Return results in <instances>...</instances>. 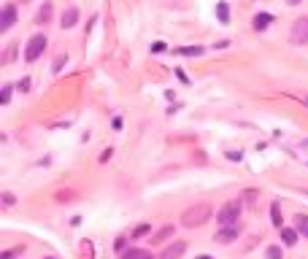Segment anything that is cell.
Here are the masks:
<instances>
[{"mask_svg": "<svg viewBox=\"0 0 308 259\" xmlns=\"http://www.w3.org/2000/svg\"><path fill=\"white\" fill-rule=\"evenodd\" d=\"M208 219H211V205H208V202H198L195 208L184 211L181 224H184V227H200V224H205Z\"/></svg>", "mask_w": 308, "mask_h": 259, "instance_id": "cell-1", "label": "cell"}, {"mask_svg": "<svg viewBox=\"0 0 308 259\" xmlns=\"http://www.w3.org/2000/svg\"><path fill=\"white\" fill-rule=\"evenodd\" d=\"M241 208H244V202L241 200L225 202V205L219 208V213H216V221H219L222 227H235L238 224V216H241Z\"/></svg>", "mask_w": 308, "mask_h": 259, "instance_id": "cell-2", "label": "cell"}, {"mask_svg": "<svg viewBox=\"0 0 308 259\" xmlns=\"http://www.w3.org/2000/svg\"><path fill=\"white\" fill-rule=\"evenodd\" d=\"M46 35H33V38H30V43H27V49H24V60H27V62H35V60L41 57L43 52H46Z\"/></svg>", "mask_w": 308, "mask_h": 259, "instance_id": "cell-3", "label": "cell"}, {"mask_svg": "<svg viewBox=\"0 0 308 259\" xmlns=\"http://www.w3.org/2000/svg\"><path fill=\"white\" fill-rule=\"evenodd\" d=\"M289 43H295V46H303V43H308V17L297 19V22L292 24Z\"/></svg>", "mask_w": 308, "mask_h": 259, "instance_id": "cell-4", "label": "cell"}, {"mask_svg": "<svg viewBox=\"0 0 308 259\" xmlns=\"http://www.w3.org/2000/svg\"><path fill=\"white\" fill-rule=\"evenodd\" d=\"M14 22H17V8L14 6H3V11H0V30H3V33L11 30Z\"/></svg>", "mask_w": 308, "mask_h": 259, "instance_id": "cell-5", "label": "cell"}, {"mask_svg": "<svg viewBox=\"0 0 308 259\" xmlns=\"http://www.w3.org/2000/svg\"><path fill=\"white\" fill-rule=\"evenodd\" d=\"M186 251V243L184 240H176L173 246H168L163 251V259H181V254Z\"/></svg>", "mask_w": 308, "mask_h": 259, "instance_id": "cell-6", "label": "cell"}, {"mask_svg": "<svg viewBox=\"0 0 308 259\" xmlns=\"http://www.w3.org/2000/svg\"><path fill=\"white\" fill-rule=\"evenodd\" d=\"M76 22H79V8L70 6L68 11L62 14V22H60V24H62L65 30H70V27H76Z\"/></svg>", "mask_w": 308, "mask_h": 259, "instance_id": "cell-7", "label": "cell"}, {"mask_svg": "<svg viewBox=\"0 0 308 259\" xmlns=\"http://www.w3.org/2000/svg\"><path fill=\"white\" fill-rule=\"evenodd\" d=\"M122 259H154V254L146 251V248H127L122 254Z\"/></svg>", "mask_w": 308, "mask_h": 259, "instance_id": "cell-8", "label": "cell"}, {"mask_svg": "<svg viewBox=\"0 0 308 259\" xmlns=\"http://www.w3.org/2000/svg\"><path fill=\"white\" fill-rule=\"evenodd\" d=\"M238 232H241L238 224H235V227H225V230L216 235V240H219V243H230V240H235V238H238Z\"/></svg>", "mask_w": 308, "mask_h": 259, "instance_id": "cell-9", "label": "cell"}, {"mask_svg": "<svg viewBox=\"0 0 308 259\" xmlns=\"http://www.w3.org/2000/svg\"><path fill=\"white\" fill-rule=\"evenodd\" d=\"M297 235H300L297 230L284 227V230H281V243H284V246H295V243H297Z\"/></svg>", "mask_w": 308, "mask_h": 259, "instance_id": "cell-10", "label": "cell"}, {"mask_svg": "<svg viewBox=\"0 0 308 259\" xmlns=\"http://www.w3.org/2000/svg\"><path fill=\"white\" fill-rule=\"evenodd\" d=\"M216 17H219V22H222V24L230 22V8H227L225 0H222V3H216Z\"/></svg>", "mask_w": 308, "mask_h": 259, "instance_id": "cell-11", "label": "cell"}, {"mask_svg": "<svg viewBox=\"0 0 308 259\" xmlns=\"http://www.w3.org/2000/svg\"><path fill=\"white\" fill-rule=\"evenodd\" d=\"M49 19H52V3H46V6L41 8V11L35 14V22H38V24H46Z\"/></svg>", "mask_w": 308, "mask_h": 259, "instance_id": "cell-12", "label": "cell"}, {"mask_svg": "<svg viewBox=\"0 0 308 259\" xmlns=\"http://www.w3.org/2000/svg\"><path fill=\"white\" fill-rule=\"evenodd\" d=\"M270 22H273L270 14H257V17H254V30H265Z\"/></svg>", "mask_w": 308, "mask_h": 259, "instance_id": "cell-13", "label": "cell"}, {"mask_svg": "<svg viewBox=\"0 0 308 259\" xmlns=\"http://www.w3.org/2000/svg\"><path fill=\"white\" fill-rule=\"evenodd\" d=\"M297 232H300V235L308 240V216H306V213H300V216H297Z\"/></svg>", "mask_w": 308, "mask_h": 259, "instance_id": "cell-14", "label": "cell"}, {"mask_svg": "<svg viewBox=\"0 0 308 259\" xmlns=\"http://www.w3.org/2000/svg\"><path fill=\"white\" fill-rule=\"evenodd\" d=\"M265 257L267 259H284V251H281V246H267Z\"/></svg>", "mask_w": 308, "mask_h": 259, "instance_id": "cell-15", "label": "cell"}, {"mask_svg": "<svg viewBox=\"0 0 308 259\" xmlns=\"http://www.w3.org/2000/svg\"><path fill=\"white\" fill-rule=\"evenodd\" d=\"M179 54H184V57H198V54H203V46H186V49H179Z\"/></svg>", "mask_w": 308, "mask_h": 259, "instance_id": "cell-16", "label": "cell"}, {"mask_svg": "<svg viewBox=\"0 0 308 259\" xmlns=\"http://www.w3.org/2000/svg\"><path fill=\"white\" fill-rule=\"evenodd\" d=\"M170 235H173V227H163V230H160L157 235L151 238V240H154V243H163L165 238H170Z\"/></svg>", "mask_w": 308, "mask_h": 259, "instance_id": "cell-17", "label": "cell"}, {"mask_svg": "<svg viewBox=\"0 0 308 259\" xmlns=\"http://www.w3.org/2000/svg\"><path fill=\"white\" fill-rule=\"evenodd\" d=\"M270 216H273V224L281 227V211H279V202H273L270 205Z\"/></svg>", "mask_w": 308, "mask_h": 259, "instance_id": "cell-18", "label": "cell"}, {"mask_svg": "<svg viewBox=\"0 0 308 259\" xmlns=\"http://www.w3.org/2000/svg\"><path fill=\"white\" fill-rule=\"evenodd\" d=\"M17 254H22V248H11V251H3V254H0V259H14Z\"/></svg>", "mask_w": 308, "mask_h": 259, "instance_id": "cell-19", "label": "cell"}, {"mask_svg": "<svg viewBox=\"0 0 308 259\" xmlns=\"http://www.w3.org/2000/svg\"><path fill=\"white\" fill-rule=\"evenodd\" d=\"M8 100H11V86H6V89H3V95H0V103L6 105Z\"/></svg>", "mask_w": 308, "mask_h": 259, "instance_id": "cell-20", "label": "cell"}, {"mask_svg": "<svg viewBox=\"0 0 308 259\" xmlns=\"http://www.w3.org/2000/svg\"><path fill=\"white\" fill-rule=\"evenodd\" d=\"M19 89H22V92H30V79H22V81H19Z\"/></svg>", "mask_w": 308, "mask_h": 259, "instance_id": "cell-21", "label": "cell"}, {"mask_svg": "<svg viewBox=\"0 0 308 259\" xmlns=\"http://www.w3.org/2000/svg\"><path fill=\"white\" fill-rule=\"evenodd\" d=\"M144 232H149V227H146V224H141V227H135V232H133V238H138V235H144Z\"/></svg>", "mask_w": 308, "mask_h": 259, "instance_id": "cell-22", "label": "cell"}, {"mask_svg": "<svg viewBox=\"0 0 308 259\" xmlns=\"http://www.w3.org/2000/svg\"><path fill=\"white\" fill-rule=\"evenodd\" d=\"M65 62H68V57H57V62H54V70H62Z\"/></svg>", "mask_w": 308, "mask_h": 259, "instance_id": "cell-23", "label": "cell"}, {"mask_svg": "<svg viewBox=\"0 0 308 259\" xmlns=\"http://www.w3.org/2000/svg\"><path fill=\"white\" fill-rule=\"evenodd\" d=\"M14 52H17V49H14V46H11V49H8V52H6V57H3V62H11V57H14Z\"/></svg>", "mask_w": 308, "mask_h": 259, "instance_id": "cell-24", "label": "cell"}, {"mask_svg": "<svg viewBox=\"0 0 308 259\" xmlns=\"http://www.w3.org/2000/svg\"><path fill=\"white\" fill-rule=\"evenodd\" d=\"M195 259H214V257H208V254H203V257H195Z\"/></svg>", "mask_w": 308, "mask_h": 259, "instance_id": "cell-25", "label": "cell"}, {"mask_svg": "<svg viewBox=\"0 0 308 259\" xmlns=\"http://www.w3.org/2000/svg\"><path fill=\"white\" fill-rule=\"evenodd\" d=\"M289 3H300V0H289Z\"/></svg>", "mask_w": 308, "mask_h": 259, "instance_id": "cell-26", "label": "cell"}]
</instances>
